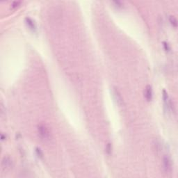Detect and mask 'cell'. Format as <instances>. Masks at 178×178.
<instances>
[{"mask_svg":"<svg viewBox=\"0 0 178 178\" xmlns=\"http://www.w3.org/2000/svg\"><path fill=\"white\" fill-rule=\"evenodd\" d=\"M162 98L163 101V104H164V109L168 113H173L175 112V107H174L173 103L172 102L171 98H169L168 94L165 90H163Z\"/></svg>","mask_w":178,"mask_h":178,"instance_id":"1","label":"cell"},{"mask_svg":"<svg viewBox=\"0 0 178 178\" xmlns=\"http://www.w3.org/2000/svg\"><path fill=\"white\" fill-rule=\"evenodd\" d=\"M163 48H164V49L167 51V52H168V51H171V47H170V45L168 44L166 42H163Z\"/></svg>","mask_w":178,"mask_h":178,"instance_id":"12","label":"cell"},{"mask_svg":"<svg viewBox=\"0 0 178 178\" xmlns=\"http://www.w3.org/2000/svg\"><path fill=\"white\" fill-rule=\"evenodd\" d=\"M163 170H164L165 173H171L172 170H173V162H172V160L171 157L169 156H165L163 157Z\"/></svg>","mask_w":178,"mask_h":178,"instance_id":"3","label":"cell"},{"mask_svg":"<svg viewBox=\"0 0 178 178\" xmlns=\"http://www.w3.org/2000/svg\"><path fill=\"white\" fill-rule=\"evenodd\" d=\"M112 94L113 99H114L115 102H116L117 104L118 105L119 107H123L124 106V100L123 97L121 96V93L120 91L118 90L117 88L115 87H113L112 89Z\"/></svg>","mask_w":178,"mask_h":178,"instance_id":"4","label":"cell"},{"mask_svg":"<svg viewBox=\"0 0 178 178\" xmlns=\"http://www.w3.org/2000/svg\"><path fill=\"white\" fill-rule=\"evenodd\" d=\"M169 22H170V23L171 24V25L173 26V27L176 28L177 26V21L174 16H170Z\"/></svg>","mask_w":178,"mask_h":178,"instance_id":"9","label":"cell"},{"mask_svg":"<svg viewBox=\"0 0 178 178\" xmlns=\"http://www.w3.org/2000/svg\"><path fill=\"white\" fill-rule=\"evenodd\" d=\"M106 153L108 155H110L111 154V152H112V146H111V144L110 143H107V146H106Z\"/></svg>","mask_w":178,"mask_h":178,"instance_id":"11","label":"cell"},{"mask_svg":"<svg viewBox=\"0 0 178 178\" xmlns=\"http://www.w3.org/2000/svg\"><path fill=\"white\" fill-rule=\"evenodd\" d=\"M24 22H25L26 25L29 28V29L34 33H36L37 32V25L34 20L32 19L31 18L27 17L24 19Z\"/></svg>","mask_w":178,"mask_h":178,"instance_id":"5","label":"cell"},{"mask_svg":"<svg viewBox=\"0 0 178 178\" xmlns=\"http://www.w3.org/2000/svg\"><path fill=\"white\" fill-rule=\"evenodd\" d=\"M1 165L4 169H9L13 166V161L9 157H4Z\"/></svg>","mask_w":178,"mask_h":178,"instance_id":"7","label":"cell"},{"mask_svg":"<svg viewBox=\"0 0 178 178\" xmlns=\"http://www.w3.org/2000/svg\"><path fill=\"white\" fill-rule=\"evenodd\" d=\"M35 152H36V154L37 155V157H38L39 159H42L43 158V153L40 148H35Z\"/></svg>","mask_w":178,"mask_h":178,"instance_id":"10","label":"cell"},{"mask_svg":"<svg viewBox=\"0 0 178 178\" xmlns=\"http://www.w3.org/2000/svg\"><path fill=\"white\" fill-rule=\"evenodd\" d=\"M20 4H21L20 1H13V2L11 4V8L12 9H15V8L18 7Z\"/></svg>","mask_w":178,"mask_h":178,"instance_id":"13","label":"cell"},{"mask_svg":"<svg viewBox=\"0 0 178 178\" xmlns=\"http://www.w3.org/2000/svg\"><path fill=\"white\" fill-rule=\"evenodd\" d=\"M38 132L40 138L43 140H49L50 138V132H49V129L43 124L38 125Z\"/></svg>","mask_w":178,"mask_h":178,"instance_id":"2","label":"cell"},{"mask_svg":"<svg viewBox=\"0 0 178 178\" xmlns=\"http://www.w3.org/2000/svg\"><path fill=\"white\" fill-rule=\"evenodd\" d=\"M153 96V92H152V88L150 85H148L146 87V89L144 90V97L146 100L148 102H150L152 100Z\"/></svg>","mask_w":178,"mask_h":178,"instance_id":"6","label":"cell"},{"mask_svg":"<svg viewBox=\"0 0 178 178\" xmlns=\"http://www.w3.org/2000/svg\"><path fill=\"white\" fill-rule=\"evenodd\" d=\"M112 4L115 9L118 10H122L125 8V4L123 2L120 1H112Z\"/></svg>","mask_w":178,"mask_h":178,"instance_id":"8","label":"cell"}]
</instances>
